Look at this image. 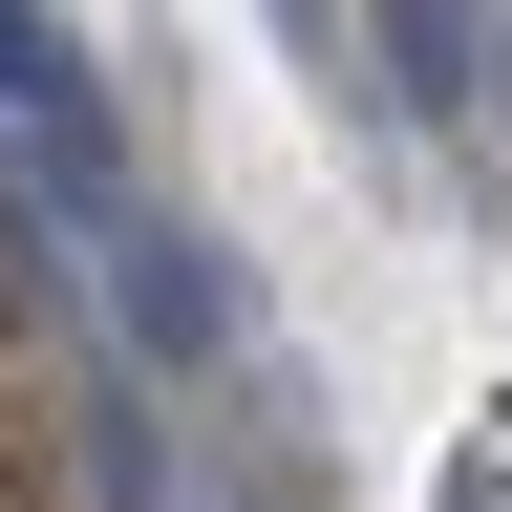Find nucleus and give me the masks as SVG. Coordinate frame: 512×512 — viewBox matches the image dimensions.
<instances>
[{"label": "nucleus", "mask_w": 512, "mask_h": 512, "mask_svg": "<svg viewBox=\"0 0 512 512\" xmlns=\"http://www.w3.org/2000/svg\"><path fill=\"white\" fill-rule=\"evenodd\" d=\"M107 299H128V342H150V363H214V342H235V299H214V256H192V235H128Z\"/></svg>", "instance_id": "2"}, {"label": "nucleus", "mask_w": 512, "mask_h": 512, "mask_svg": "<svg viewBox=\"0 0 512 512\" xmlns=\"http://www.w3.org/2000/svg\"><path fill=\"white\" fill-rule=\"evenodd\" d=\"M363 22H384V107H427V128H448V107L491 86V43H470V0H363Z\"/></svg>", "instance_id": "3"}, {"label": "nucleus", "mask_w": 512, "mask_h": 512, "mask_svg": "<svg viewBox=\"0 0 512 512\" xmlns=\"http://www.w3.org/2000/svg\"><path fill=\"white\" fill-rule=\"evenodd\" d=\"M0 128H22L43 192H107V86H86V43H64L43 0H0Z\"/></svg>", "instance_id": "1"}]
</instances>
